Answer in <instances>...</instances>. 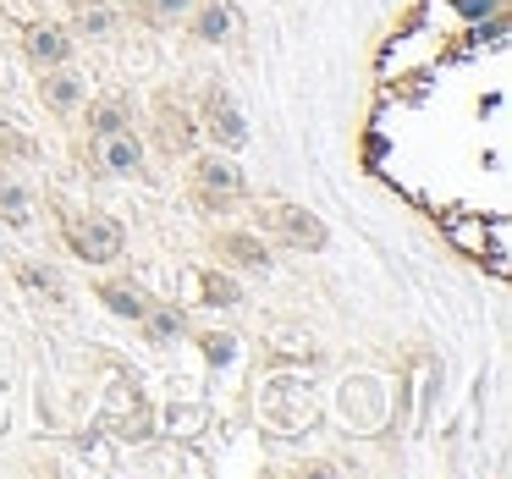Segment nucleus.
<instances>
[{"mask_svg": "<svg viewBox=\"0 0 512 479\" xmlns=\"http://www.w3.org/2000/svg\"><path fill=\"white\" fill-rule=\"evenodd\" d=\"M28 61H34V67H67L72 61V34L56 28V23L28 28Z\"/></svg>", "mask_w": 512, "mask_h": 479, "instance_id": "6", "label": "nucleus"}, {"mask_svg": "<svg viewBox=\"0 0 512 479\" xmlns=\"http://www.w3.org/2000/svg\"><path fill=\"white\" fill-rule=\"evenodd\" d=\"M94 144H100V171H111V177H133V171H144V138H138L133 127L105 133V138H94Z\"/></svg>", "mask_w": 512, "mask_h": 479, "instance_id": "2", "label": "nucleus"}, {"mask_svg": "<svg viewBox=\"0 0 512 479\" xmlns=\"http://www.w3.org/2000/svg\"><path fill=\"white\" fill-rule=\"evenodd\" d=\"M105 309H111L116 320H144L149 298L138 287H105Z\"/></svg>", "mask_w": 512, "mask_h": 479, "instance_id": "13", "label": "nucleus"}, {"mask_svg": "<svg viewBox=\"0 0 512 479\" xmlns=\"http://www.w3.org/2000/svg\"><path fill=\"white\" fill-rule=\"evenodd\" d=\"M210 138L221 149H243L248 144V122H243V111H237L226 94H210Z\"/></svg>", "mask_w": 512, "mask_h": 479, "instance_id": "8", "label": "nucleus"}, {"mask_svg": "<svg viewBox=\"0 0 512 479\" xmlns=\"http://www.w3.org/2000/svg\"><path fill=\"white\" fill-rule=\"evenodd\" d=\"M67 243H72V254L89 259V265H111V259H122L127 232H122V221H111V215H89V221L67 226Z\"/></svg>", "mask_w": 512, "mask_h": 479, "instance_id": "1", "label": "nucleus"}, {"mask_svg": "<svg viewBox=\"0 0 512 479\" xmlns=\"http://www.w3.org/2000/svg\"><path fill=\"white\" fill-rule=\"evenodd\" d=\"M160 144H166L171 155H182V149H193V116H188V111H177V116L166 111V127H160Z\"/></svg>", "mask_w": 512, "mask_h": 479, "instance_id": "14", "label": "nucleus"}, {"mask_svg": "<svg viewBox=\"0 0 512 479\" xmlns=\"http://www.w3.org/2000/svg\"><path fill=\"white\" fill-rule=\"evenodd\" d=\"M138 12H144L149 23H177V17L193 12V0H138Z\"/></svg>", "mask_w": 512, "mask_h": 479, "instance_id": "16", "label": "nucleus"}, {"mask_svg": "<svg viewBox=\"0 0 512 479\" xmlns=\"http://www.w3.org/2000/svg\"><path fill=\"white\" fill-rule=\"evenodd\" d=\"M0 215H6V226H34V199L23 182L0 177Z\"/></svg>", "mask_w": 512, "mask_h": 479, "instance_id": "10", "label": "nucleus"}, {"mask_svg": "<svg viewBox=\"0 0 512 479\" xmlns=\"http://www.w3.org/2000/svg\"><path fill=\"white\" fill-rule=\"evenodd\" d=\"M193 177H199L204 199H237V193H243V166L226 160V155H204Z\"/></svg>", "mask_w": 512, "mask_h": 479, "instance_id": "4", "label": "nucleus"}, {"mask_svg": "<svg viewBox=\"0 0 512 479\" xmlns=\"http://www.w3.org/2000/svg\"><path fill=\"white\" fill-rule=\"evenodd\" d=\"M270 221H276V232L287 237L292 248H325V243H331V237H325V226L314 221L309 210H298V204H281V210L270 215Z\"/></svg>", "mask_w": 512, "mask_h": 479, "instance_id": "7", "label": "nucleus"}, {"mask_svg": "<svg viewBox=\"0 0 512 479\" xmlns=\"http://www.w3.org/2000/svg\"><path fill=\"white\" fill-rule=\"evenodd\" d=\"M237 34V12L226 0H193V39L204 45H226Z\"/></svg>", "mask_w": 512, "mask_h": 479, "instance_id": "5", "label": "nucleus"}, {"mask_svg": "<svg viewBox=\"0 0 512 479\" xmlns=\"http://www.w3.org/2000/svg\"><path fill=\"white\" fill-rule=\"evenodd\" d=\"M17 276H23V287H39V292H50V298H61V276H56V270L23 265V270H17Z\"/></svg>", "mask_w": 512, "mask_h": 479, "instance_id": "17", "label": "nucleus"}, {"mask_svg": "<svg viewBox=\"0 0 512 479\" xmlns=\"http://www.w3.org/2000/svg\"><path fill=\"white\" fill-rule=\"evenodd\" d=\"M204 347H210V358H215V364H226V358H232V336H210V342H204Z\"/></svg>", "mask_w": 512, "mask_h": 479, "instance_id": "18", "label": "nucleus"}, {"mask_svg": "<svg viewBox=\"0 0 512 479\" xmlns=\"http://www.w3.org/2000/svg\"><path fill=\"white\" fill-rule=\"evenodd\" d=\"M138 325H144V336L160 347V342H171V336H182V325H188V320H182V309H155V303H149Z\"/></svg>", "mask_w": 512, "mask_h": 479, "instance_id": "11", "label": "nucleus"}, {"mask_svg": "<svg viewBox=\"0 0 512 479\" xmlns=\"http://www.w3.org/2000/svg\"><path fill=\"white\" fill-rule=\"evenodd\" d=\"M221 254H232L237 265H248V270H265V243H259V237H248V232H226L221 237Z\"/></svg>", "mask_w": 512, "mask_h": 479, "instance_id": "12", "label": "nucleus"}, {"mask_svg": "<svg viewBox=\"0 0 512 479\" xmlns=\"http://www.w3.org/2000/svg\"><path fill=\"white\" fill-rule=\"evenodd\" d=\"M496 0H457V12H468V17H479V12H490Z\"/></svg>", "mask_w": 512, "mask_h": 479, "instance_id": "19", "label": "nucleus"}, {"mask_svg": "<svg viewBox=\"0 0 512 479\" xmlns=\"http://www.w3.org/2000/svg\"><path fill=\"white\" fill-rule=\"evenodd\" d=\"M39 94H45V105L56 116H72L83 105V94H89V83L78 78L72 67H45V83H39Z\"/></svg>", "mask_w": 512, "mask_h": 479, "instance_id": "3", "label": "nucleus"}, {"mask_svg": "<svg viewBox=\"0 0 512 479\" xmlns=\"http://www.w3.org/2000/svg\"><path fill=\"white\" fill-rule=\"evenodd\" d=\"M89 127H94V138H105V133H122V127H133V122H127V105L105 100V105L89 111Z\"/></svg>", "mask_w": 512, "mask_h": 479, "instance_id": "15", "label": "nucleus"}, {"mask_svg": "<svg viewBox=\"0 0 512 479\" xmlns=\"http://www.w3.org/2000/svg\"><path fill=\"white\" fill-rule=\"evenodd\" d=\"M116 28H122V17H116L111 6H83V12L72 17V34L78 39H116Z\"/></svg>", "mask_w": 512, "mask_h": 479, "instance_id": "9", "label": "nucleus"}]
</instances>
